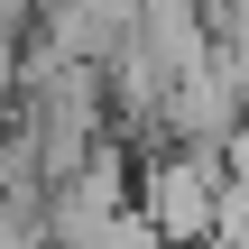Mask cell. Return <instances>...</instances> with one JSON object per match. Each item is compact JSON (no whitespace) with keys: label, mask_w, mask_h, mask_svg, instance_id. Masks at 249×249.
<instances>
[{"label":"cell","mask_w":249,"mask_h":249,"mask_svg":"<svg viewBox=\"0 0 249 249\" xmlns=\"http://www.w3.org/2000/svg\"><path fill=\"white\" fill-rule=\"evenodd\" d=\"M222 185H231V166L213 148H166V157L139 166V213L166 231V249H203L213 213H222Z\"/></svg>","instance_id":"6da1fadb"},{"label":"cell","mask_w":249,"mask_h":249,"mask_svg":"<svg viewBox=\"0 0 249 249\" xmlns=\"http://www.w3.org/2000/svg\"><path fill=\"white\" fill-rule=\"evenodd\" d=\"M18 83H28V65H18V37H9V28H0V102H9V92H18Z\"/></svg>","instance_id":"7a4b0ae2"},{"label":"cell","mask_w":249,"mask_h":249,"mask_svg":"<svg viewBox=\"0 0 249 249\" xmlns=\"http://www.w3.org/2000/svg\"><path fill=\"white\" fill-rule=\"evenodd\" d=\"M222 166H231V176H240V185H249V120H240V139L222 148Z\"/></svg>","instance_id":"3957f363"},{"label":"cell","mask_w":249,"mask_h":249,"mask_svg":"<svg viewBox=\"0 0 249 249\" xmlns=\"http://www.w3.org/2000/svg\"><path fill=\"white\" fill-rule=\"evenodd\" d=\"M46 249H55V240H46Z\"/></svg>","instance_id":"277c9868"}]
</instances>
